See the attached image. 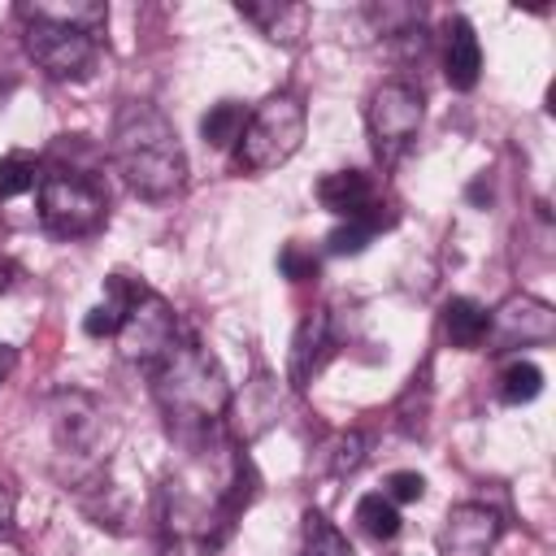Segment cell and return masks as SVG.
<instances>
[{
  "mask_svg": "<svg viewBox=\"0 0 556 556\" xmlns=\"http://www.w3.org/2000/svg\"><path fill=\"white\" fill-rule=\"evenodd\" d=\"M148 378H152V395H156L165 426L187 443L208 439L230 413V382H226L217 356L208 348H200L195 339L178 334L148 365Z\"/></svg>",
  "mask_w": 556,
  "mask_h": 556,
  "instance_id": "1",
  "label": "cell"
},
{
  "mask_svg": "<svg viewBox=\"0 0 556 556\" xmlns=\"http://www.w3.org/2000/svg\"><path fill=\"white\" fill-rule=\"evenodd\" d=\"M109 156L139 200H169L187 182V152L178 143V130L148 100H126L117 109Z\"/></svg>",
  "mask_w": 556,
  "mask_h": 556,
  "instance_id": "2",
  "label": "cell"
},
{
  "mask_svg": "<svg viewBox=\"0 0 556 556\" xmlns=\"http://www.w3.org/2000/svg\"><path fill=\"white\" fill-rule=\"evenodd\" d=\"M304 130H308V113H304V100L300 96H291V91L265 96L243 117V130L235 139V169L265 174V169L287 165L300 152Z\"/></svg>",
  "mask_w": 556,
  "mask_h": 556,
  "instance_id": "3",
  "label": "cell"
},
{
  "mask_svg": "<svg viewBox=\"0 0 556 556\" xmlns=\"http://www.w3.org/2000/svg\"><path fill=\"white\" fill-rule=\"evenodd\" d=\"M109 217V191L96 174L74 165H52L39 178V222L56 239L96 235Z\"/></svg>",
  "mask_w": 556,
  "mask_h": 556,
  "instance_id": "4",
  "label": "cell"
},
{
  "mask_svg": "<svg viewBox=\"0 0 556 556\" xmlns=\"http://www.w3.org/2000/svg\"><path fill=\"white\" fill-rule=\"evenodd\" d=\"M421 117H426V100H421V87L417 83H408V78L378 83L374 96H369V104H365V126H369L374 156L382 165L400 161L404 148L417 139Z\"/></svg>",
  "mask_w": 556,
  "mask_h": 556,
  "instance_id": "5",
  "label": "cell"
},
{
  "mask_svg": "<svg viewBox=\"0 0 556 556\" xmlns=\"http://www.w3.org/2000/svg\"><path fill=\"white\" fill-rule=\"evenodd\" d=\"M22 26H26V52L48 78L70 83L91 74L100 56V35L70 22H39V17H22Z\"/></svg>",
  "mask_w": 556,
  "mask_h": 556,
  "instance_id": "6",
  "label": "cell"
},
{
  "mask_svg": "<svg viewBox=\"0 0 556 556\" xmlns=\"http://www.w3.org/2000/svg\"><path fill=\"white\" fill-rule=\"evenodd\" d=\"M113 339L122 343V356H126V361H135V365L148 369V365L178 339V317H174V308H169L156 291H143V295L126 308L122 330H117Z\"/></svg>",
  "mask_w": 556,
  "mask_h": 556,
  "instance_id": "7",
  "label": "cell"
},
{
  "mask_svg": "<svg viewBox=\"0 0 556 556\" xmlns=\"http://www.w3.org/2000/svg\"><path fill=\"white\" fill-rule=\"evenodd\" d=\"M556 339V313L552 304L534 300V295H508L495 313H486V339L491 352H508V348H534V343H552Z\"/></svg>",
  "mask_w": 556,
  "mask_h": 556,
  "instance_id": "8",
  "label": "cell"
},
{
  "mask_svg": "<svg viewBox=\"0 0 556 556\" xmlns=\"http://www.w3.org/2000/svg\"><path fill=\"white\" fill-rule=\"evenodd\" d=\"M500 513L491 504H456L447 508L443 517V530H439V556H491L495 543H500Z\"/></svg>",
  "mask_w": 556,
  "mask_h": 556,
  "instance_id": "9",
  "label": "cell"
},
{
  "mask_svg": "<svg viewBox=\"0 0 556 556\" xmlns=\"http://www.w3.org/2000/svg\"><path fill=\"white\" fill-rule=\"evenodd\" d=\"M339 348V334H334V317L330 308H308L291 334V356H287V378L295 391H304L321 369L326 361L334 356Z\"/></svg>",
  "mask_w": 556,
  "mask_h": 556,
  "instance_id": "10",
  "label": "cell"
},
{
  "mask_svg": "<svg viewBox=\"0 0 556 556\" xmlns=\"http://www.w3.org/2000/svg\"><path fill=\"white\" fill-rule=\"evenodd\" d=\"M100 400L87 391H56L52 395V434L65 456H87L100 439Z\"/></svg>",
  "mask_w": 556,
  "mask_h": 556,
  "instance_id": "11",
  "label": "cell"
},
{
  "mask_svg": "<svg viewBox=\"0 0 556 556\" xmlns=\"http://www.w3.org/2000/svg\"><path fill=\"white\" fill-rule=\"evenodd\" d=\"M443 74L456 91H473L482 74V43L465 17H447L443 26Z\"/></svg>",
  "mask_w": 556,
  "mask_h": 556,
  "instance_id": "12",
  "label": "cell"
},
{
  "mask_svg": "<svg viewBox=\"0 0 556 556\" xmlns=\"http://www.w3.org/2000/svg\"><path fill=\"white\" fill-rule=\"evenodd\" d=\"M317 200H321V208H330L339 222H343V217H356V213H365V208L378 204L374 182H369L365 169H334V174H326V178L317 182Z\"/></svg>",
  "mask_w": 556,
  "mask_h": 556,
  "instance_id": "13",
  "label": "cell"
},
{
  "mask_svg": "<svg viewBox=\"0 0 556 556\" xmlns=\"http://www.w3.org/2000/svg\"><path fill=\"white\" fill-rule=\"evenodd\" d=\"M148 287L139 282V278H130V274H109L104 278V300L83 317V330L91 334V339H104V334H117L122 330V317H126V308L143 295Z\"/></svg>",
  "mask_w": 556,
  "mask_h": 556,
  "instance_id": "14",
  "label": "cell"
},
{
  "mask_svg": "<svg viewBox=\"0 0 556 556\" xmlns=\"http://www.w3.org/2000/svg\"><path fill=\"white\" fill-rule=\"evenodd\" d=\"M439 321H443V339L452 348H465L469 352V348H482V339H486V308L478 300H469V295L443 300Z\"/></svg>",
  "mask_w": 556,
  "mask_h": 556,
  "instance_id": "15",
  "label": "cell"
},
{
  "mask_svg": "<svg viewBox=\"0 0 556 556\" xmlns=\"http://www.w3.org/2000/svg\"><path fill=\"white\" fill-rule=\"evenodd\" d=\"M239 17H248L252 26L265 30V39H282V43H295L304 22H308V9L304 4H282V0H265V4H239Z\"/></svg>",
  "mask_w": 556,
  "mask_h": 556,
  "instance_id": "16",
  "label": "cell"
},
{
  "mask_svg": "<svg viewBox=\"0 0 556 556\" xmlns=\"http://www.w3.org/2000/svg\"><path fill=\"white\" fill-rule=\"evenodd\" d=\"M382 226H391V213H382V204H374V208H365V213H356V217H343V222L330 230L326 252H334V256H356V252L369 248V239H374Z\"/></svg>",
  "mask_w": 556,
  "mask_h": 556,
  "instance_id": "17",
  "label": "cell"
},
{
  "mask_svg": "<svg viewBox=\"0 0 556 556\" xmlns=\"http://www.w3.org/2000/svg\"><path fill=\"white\" fill-rule=\"evenodd\" d=\"M17 17H39V22H70V26H83L91 35L104 30L109 22V9L96 4V0H56V4H17Z\"/></svg>",
  "mask_w": 556,
  "mask_h": 556,
  "instance_id": "18",
  "label": "cell"
},
{
  "mask_svg": "<svg viewBox=\"0 0 556 556\" xmlns=\"http://www.w3.org/2000/svg\"><path fill=\"white\" fill-rule=\"evenodd\" d=\"M356 526H361L369 539H378V543L395 539V534H400V508H395V500H387L382 491L361 495V500H356Z\"/></svg>",
  "mask_w": 556,
  "mask_h": 556,
  "instance_id": "19",
  "label": "cell"
},
{
  "mask_svg": "<svg viewBox=\"0 0 556 556\" xmlns=\"http://www.w3.org/2000/svg\"><path fill=\"white\" fill-rule=\"evenodd\" d=\"M39 178H43V165H39V156H35V152L13 148V152H4V156H0V200H13V195L35 191V187H39Z\"/></svg>",
  "mask_w": 556,
  "mask_h": 556,
  "instance_id": "20",
  "label": "cell"
},
{
  "mask_svg": "<svg viewBox=\"0 0 556 556\" xmlns=\"http://www.w3.org/2000/svg\"><path fill=\"white\" fill-rule=\"evenodd\" d=\"M243 130V104L239 100H217L204 117H200V135L208 148H230Z\"/></svg>",
  "mask_w": 556,
  "mask_h": 556,
  "instance_id": "21",
  "label": "cell"
},
{
  "mask_svg": "<svg viewBox=\"0 0 556 556\" xmlns=\"http://www.w3.org/2000/svg\"><path fill=\"white\" fill-rule=\"evenodd\" d=\"M300 556H352L348 539L326 521V513H304V547Z\"/></svg>",
  "mask_w": 556,
  "mask_h": 556,
  "instance_id": "22",
  "label": "cell"
},
{
  "mask_svg": "<svg viewBox=\"0 0 556 556\" xmlns=\"http://www.w3.org/2000/svg\"><path fill=\"white\" fill-rule=\"evenodd\" d=\"M539 391H543V369L539 365H530V361L504 365V374H500V400L504 404H530Z\"/></svg>",
  "mask_w": 556,
  "mask_h": 556,
  "instance_id": "23",
  "label": "cell"
},
{
  "mask_svg": "<svg viewBox=\"0 0 556 556\" xmlns=\"http://www.w3.org/2000/svg\"><path fill=\"white\" fill-rule=\"evenodd\" d=\"M278 269H282L291 282H308V278H317L321 261H317L304 243H282V252H278Z\"/></svg>",
  "mask_w": 556,
  "mask_h": 556,
  "instance_id": "24",
  "label": "cell"
},
{
  "mask_svg": "<svg viewBox=\"0 0 556 556\" xmlns=\"http://www.w3.org/2000/svg\"><path fill=\"white\" fill-rule=\"evenodd\" d=\"M334 460H330V473H352L361 460H365V434L361 430H348V434H339L334 439Z\"/></svg>",
  "mask_w": 556,
  "mask_h": 556,
  "instance_id": "25",
  "label": "cell"
},
{
  "mask_svg": "<svg viewBox=\"0 0 556 556\" xmlns=\"http://www.w3.org/2000/svg\"><path fill=\"white\" fill-rule=\"evenodd\" d=\"M426 495V478L417 473V469H395L391 478H387V500H395V504H417Z\"/></svg>",
  "mask_w": 556,
  "mask_h": 556,
  "instance_id": "26",
  "label": "cell"
},
{
  "mask_svg": "<svg viewBox=\"0 0 556 556\" xmlns=\"http://www.w3.org/2000/svg\"><path fill=\"white\" fill-rule=\"evenodd\" d=\"M13 508H17V500H13V491H9V482H0V530L13 521Z\"/></svg>",
  "mask_w": 556,
  "mask_h": 556,
  "instance_id": "27",
  "label": "cell"
},
{
  "mask_svg": "<svg viewBox=\"0 0 556 556\" xmlns=\"http://www.w3.org/2000/svg\"><path fill=\"white\" fill-rule=\"evenodd\" d=\"M13 365H17V352H13L9 343H0V382L13 374Z\"/></svg>",
  "mask_w": 556,
  "mask_h": 556,
  "instance_id": "28",
  "label": "cell"
},
{
  "mask_svg": "<svg viewBox=\"0 0 556 556\" xmlns=\"http://www.w3.org/2000/svg\"><path fill=\"white\" fill-rule=\"evenodd\" d=\"M9 278H13V269H9V261H4V256H0V291H4V287H9Z\"/></svg>",
  "mask_w": 556,
  "mask_h": 556,
  "instance_id": "29",
  "label": "cell"
},
{
  "mask_svg": "<svg viewBox=\"0 0 556 556\" xmlns=\"http://www.w3.org/2000/svg\"><path fill=\"white\" fill-rule=\"evenodd\" d=\"M4 100H9V83H0V109H4Z\"/></svg>",
  "mask_w": 556,
  "mask_h": 556,
  "instance_id": "30",
  "label": "cell"
}]
</instances>
